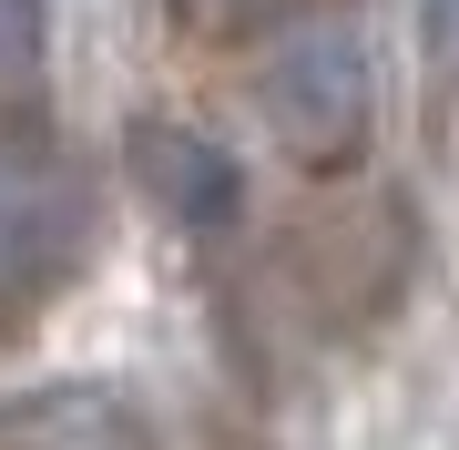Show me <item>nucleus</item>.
Masks as SVG:
<instances>
[{
  "instance_id": "2",
  "label": "nucleus",
  "mask_w": 459,
  "mask_h": 450,
  "mask_svg": "<svg viewBox=\"0 0 459 450\" xmlns=\"http://www.w3.org/2000/svg\"><path fill=\"white\" fill-rule=\"evenodd\" d=\"M82 235H92L82 174L41 144H0V297H41L82 256Z\"/></svg>"
},
{
  "instance_id": "1",
  "label": "nucleus",
  "mask_w": 459,
  "mask_h": 450,
  "mask_svg": "<svg viewBox=\"0 0 459 450\" xmlns=\"http://www.w3.org/2000/svg\"><path fill=\"white\" fill-rule=\"evenodd\" d=\"M377 113V72H368V41L347 21H296V31L265 51V123L296 144V154H347Z\"/></svg>"
},
{
  "instance_id": "5",
  "label": "nucleus",
  "mask_w": 459,
  "mask_h": 450,
  "mask_svg": "<svg viewBox=\"0 0 459 450\" xmlns=\"http://www.w3.org/2000/svg\"><path fill=\"white\" fill-rule=\"evenodd\" d=\"M419 41H429V62L459 83V0H419Z\"/></svg>"
},
{
  "instance_id": "4",
  "label": "nucleus",
  "mask_w": 459,
  "mask_h": 450,
  "mask_svg": "<svg viewBox=\"0 0 459 450\" xmlns=\"http://www.w3.org/2000/svg\"><path fill=\"white\" fill-rule=\"evenodd\" d=\"M41 62V0H0V83Z\"/></svg>"
},
{
  "instance_id": "3",
  "label": "nucleus",
  "mask_w": 459,
  "mask_h": 450,
  "mask_svg": "<svg viewBox=\"0 0 459 450\" xmlns=\"http://www.w3.org/2000/svg\"><path fill=\"white\" fill-rule=\"evenodd\" d=\"M143 184L164 195V216H184V225H225L235 216V164L204 134H174V123H143Z\"/></svg>"
},
{
  "instance_id": "6",
  "label": "nucleus",
  "mask_w": 459,
  "mask_h": 450,
  "mask_svg": "<svg viewBox=\"0 0 459 450\" xmlns=\"http://www.w3.org/2000/svg\"><path fill=\"white\" fill-rule=\"evenodd\" d=\"M195 11H214V21H225V11H246V0H195Z\"/></svg>"
}]
</instances>
